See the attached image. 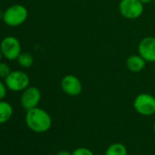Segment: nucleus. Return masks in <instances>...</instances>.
<instances>
[{"instance_id": "nucleus-1", "label": "nucleus", "mask_w": 155, "mask_h": 155, "mask_svg": "<svg viewBox=\"0 0 155 155\" xmlns=\"http://www.w3.org/2000/svg\"><path fill=\"white\" fill-rule=\"evenodd\" d=\"M25 121L26 126L34 133L43 134L48 132L52 125V119L49 114L39 107L26 111Z\"/></svg>"}, {"instance_id": "nucleus-2", "label": "nucleus", "mask_w": 155, "mask_h": 155, "mask_svg": "<svg viewBox=\"0 0 155 155\" xmlns=\"http://www.w3.org/2000/svg\"><path fill=\"white\" fill-rule=\"evenodd\" d=\"M28 16V12L26 6L23 5L16 4L8 6L3 13L4 23L11 27L19 26L24 24Z\"/></svg>"}, {"instance_id": "nucleus-3", "label": "nucleus", "mask_w": 155, "mask_h": 155, "mask_svg": "<svg viewBox=\"0 0 155 155\" xmlns=\"http://www.w3.org/2000/svg\"><path fill=\"white\" fill-rule=\"evenodd\" d=\"M30 79L26 73L15 70L11 71V73L5 78V84L8 90L12 92H23L29 86Z\"/></svg>"}, {"instance_id": "nucleus-4", "label": "nucleus", "mask_w": 155, "mask_h": 155, "mask_svg": "<svg viewBox=\"0 0 155 155\" xmlns=\"http://www.w3.org/2000/svg\"><path fill=\"white\" fill-rule=\"evenodd\" d=\"M0 50L3 57L9 61L16 60L21 52V44L19 40L12 35L5 36L0 43Z\"/></svg>"}, {"instance_id": "nucleus-5", "label": "nucleus", "mask_w": 155, "mask_h": 155, "mask_svg": "<svg viewBox=\"0 0 155 155\" xmlns=\"http://www.w3.org/2000/svg\"><path fill=\"white\" fill-rule=\"evenodd\" d=\"M135 111L143 116H152L155 114V97L150 94H140L133 102Z\"/></svg>"}, {"instance_id": "nucleus-6", "label": "nucleus", "mask_w": 155, "mask_h": 155, "mask_svg": "<svg viewBox=\"0 0 155 155\" xmlns=\"http://www.w3.org/2000/svg\"><path fill=\"white\" fill-rule=\"evenodd\" d=\"M122 15L128 19H136L143 12V4L140 0H122L119 5Z\"/></svg>"}, {"instance_id": "nucleus-7", "label": "nucleus", "mask_w": 155, "mask_h": 155, "mask_svg": "<svg viewBox=\"0 0 155 155\" xmlns=\"http://www.w3.org/2000/svg\"><path fill=\"white\" fill-rule=\"evenodd\" d=\"M40 100L41 93L39 89L35 86H28L26 89H25L22 92L20 98L21 105L26 111L37 107Z\"/></svg>"}, {"instance_id": "nucleus-8", "label": "nucleus", "mask_w": 155, "mask_h": 155, "mask_svg": "<svg viewBox=\"0 0 155 155\" xmlns=\"http://www.w3.org/2000/svg\"><path fill=\"white\" fill-rule=\"evenodd\" d=\"M60 85L63 92L69 96H78L82 92V84L80 80L73 74L65 75L61 80Z\"/></svg>"}, {"instance_id": "nucleus-9", "label": "nucleus", "mask_w": 155, "mask_h": 155, "mask_svg": "<svg viewBox=\"0 0 155 155\" xmlns=\"http://www.w3.org/2000/svg\"><path fill=\"white\" fill-rule=\"evenodd\" d=\"M139 54L146 62H155V37L143 38L138 46Z\"/></svg>"}, {"instance_id": "nucleus-10", "label": "nucleus", "mask_w": 155, "mask_h": 155, "mask_svg": "<svg viewBox=\"0 0 155 155\" xmlns=\"http://www.w3.org/2000/svg\"><path fill=\"white\" fill-rule=\"evenodd\" d=\"M146 64V61L140 54H133L128 57L126 61L127 68L132 73L141 72Z\"/></svg>"}, {"instance_id": "nucleus-11", "label": "nucleus", "mask_w": 155, "mask_h": 155, "mask_svg": "<svg viewBox=\"0 0 155 155\" xmlns=\"http://www.w3.org/2000/svg\"><path fill=\"white\" fill-rule=\"evenodd\" d=\"M13 115L12 105L4 100L0 101V124L8 122Z\"/></svg>"}, {"instance_id": "nucleus-12", "label": "nucleus", "mask_w": 155, "mask_h": 155, "mask_svg": "<svg viewBox=\"0 0 155 155\" xmlns=\"http://www.w3.org/2000/svg\"><path fill=\"white\" fill-rule=\"evenodd\" d=\"M105 155H127V148L122 143H114L107 148Z\"/></svg>"}, {"instance_id": "nucleus-13", "label": "nucleus", "mask_w": 155, "mask_h": 155, "mask_svg": "<svg viewBox=\"0 0 155 155\" xmlns=\"http://www.w3.org/2000/svg\"><path fill=\"white\" fill-rule=\"evenodd\" d=\"M18 64L23 68H29L34 64V57L29 53H21L16 59Z\"/></svg>"}, {"instance_id": "nucleus-14", "label": "nucleus", "mask_w": 155, "mask_h": 155, "mask_svg": "<svg viewBox=\"0 0 155 155\" xmlns=\"http://www.w3.org/2000/svg\"><path fill=\"white\" fill-rule=\"evenodd\" d=\"M11 73V69L6 63L0 62V78H6L7 75Z\"/></svg>"}, {"instance_id": "nucleus-15", "label": "nucleus", "mask_w": 155, "mask_h": 155, "mask_svg": "<svg viewBox=\"0 0 155 155\" xmlns=\"http://www.w3.org/2000/svg\"><path fill=\"white\" fill-rule=\"evenodd\" d=\"M72 155H94L93 153L86 148V147H79V148H77L75 149L73 152H72Z\"/></svg>"}, {"instance_id": "nucleus-16", "label": "nucleus", "mask_w": 155, "mask_h": 155, "mask_svg": "<svg viewBox=\"0 0 155 155\" xmlns=\"http://www.w3.org/2000/svg\"><path fill=\"white\" fill-rule=\"evenodd\" d=\"M7 87L5 85V83H3L2 81H0V101L3 100L5 95H6V93H7Z\"/></svg>"}, {"instance_id": "nucleus-17", "label": "nucleus", "mask_w": 155, "mask_h": 155, "mask_svg": "<svg viewBox=\"0 0 155 155\" xmlns=\"http://www.w3.org/2000/svg\"><path fill=\"white\" fill-rule=\"evenodd\" d=\"M56 155H72V153H69L68 151H59Z\"/></svg>"}, {"instance_id": "nucleus-18", "label": "nucleus", "mask_w": 155, "mask_h": 155, "mask_svg": "<svg viewBox=\"0 0 155 155\" xmlns=\"http://www.w3.org/2000/svg\"><path fill=\"white\" fill-rule=\"evenodd\" d=\"M143 4H149V3H151L152 1H153V0H140Z\"/></svg>"}, {"instance_id": "nucleus-19", "label": "nucleus", "mask_w": 155, "mask_h": 155, "mask_svg": "<svg viewBox=\"0 0 155 155\" xmlns=\"http://www.w3.org/2000/svg\"><path fill=\"white\" fill-rule=\"evenodd\" d=\"M3 55H2V53H1V50H0V62H1V59H2Z\"/></svg>"}, {"instance_id": "nucleus-20", "label": "nucleus", "mask_w": 155, "mask_h": 155, "mask_svg": "<svg viewBox=\"0 0 155 155\" xmlns=\"http://www.w3.org/2000/svg\"><path fill=\"white\" fill-rule=\"evenodd\" d=\"M153 131H154V133H155V122H154V124H153Z\"/></svg>"}, {"instance_id": "nucleus-21", "label": "nucleus", "mask_w": 155, "mask_h": 155, "mask_svg": "<svg viewBox=\"0 0 155 155\" xmlns=\"http://www.w3.org/2000/svg\"><path fill=\"white\" fill-rule=\"evenodd\" d=\"M153 1H154V3H155V0H153Z\"/></svg>"}]
</instances>
